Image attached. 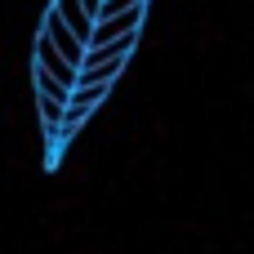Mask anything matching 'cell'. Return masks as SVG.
Returning a JSON list of instances; mask_svg holds the SVG:
<instances>
[{"mask_svg": "<svg viewBox=\"0 0 254 254\" xmlns=\"http://www.w3.org/2000/svg\"><path fill=\"white\" fill-rule=\"evenodd\" d=\"M31 67H40V71H49L54 80H63V85H71L76 89V76H80V67L76 63H67L45 36H36V58H31Z\"/></svg>", "mask_w": 254, "mask_h": 254, "instance_id": "3957f363", "label": "cell"}, {"mask_svg": "<svg viewBox=\"0 0 254 254\" xmlns=\"http://www.w3.org/2000/svg\"><path fill=\"white\" fill-rule=\"evenodd\" d=\"M40 36H45V40H49V45H54V49H58L67 63H76V67L85 63V49H89V45H85V40H80V36H76V31H71V27L58 18V13H54V9L45 13V27H40Z\"/></svg>", "mask_w": 254, "mask_h": 254, "instance_id": "7a4b0ae2", "label": "cell"}, {"mask_svg": "<svg viewBox=\"0 0 254 254\" xmlns=\"http://www.w3.org/2000/svg\"><path fill=\"white\" fill-rule=\"evenodd\" d=\"M49 9H54V13H58V18H63V22H67V27H71V31H76L85 45H89V31H94V13L85 9V0H54Z\"/></svg>", "mask_w": 254, "mask_h": 254, "instance_id": "277c9868", "label": "cell"}, {"mask_svg": "<svg viewBox=\"0 0 254 254\" xmlns=\"http://www.w3.org/2000/svg\"><path fill=\"white\" fill-rule=\"evenodd\" d=\"M138 22H143V4H138V9H125V13H107V18H94L89 45H116V40H138Z\"/></svg>", "mask_w": 254, "mask_h": 254, "instance_id": "6da1fadb", "label": "cell"}, {"mask_svg": "<svg viewBox=\"0 0 254 254\" xmlns=\"http://www.w3.org/2000/svg\"><path fill=\"white\" fill-rule=\"evenodd\" d=\"M31 89H36V98H58V103H71V85L54 80V76H49V71H40V67H31Z\"/></svg>", "mask_w": 254, "mask_h": 254, "instance_id": "5b68a950", "label": "cell"}, {"mask_svg": "<svg viewBox=\"0 0 254 254\" xmlns=\"http://www.w3.org/2000/svg\"><path fill=\"white\" fill-rule=\"evenodd\" d=\"M138 4H147V0H103V4H98V18H107V13H125V9H138Z\"/></svg>", "mask_w": 254, "mask_h": 254, "instance_id": "8992f818", "label": "cell"}, {"mask_svg": "<svg viewBox=\"0 0 254 254\" xmlns=\"http://www.w3.org/2000/svg\"><path fill=\"white\" fill-rule=\"evenodd\" d=\"M98 4H103V0H85V9H89L94 18H98Z\"/></svg>", "mask_w": 254, "mask_h": 254, "instance_id": "52a82bcc", "label": "cell"}]
</instances>
